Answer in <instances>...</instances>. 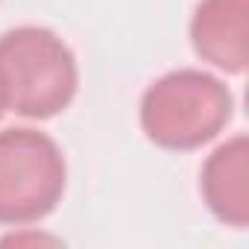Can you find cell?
Instances as JSON below:
<instances>
[{
	"mask_svg": "<svg viewBox=\"0 0 249 249\" xmlns=\"http://www.w3.org/2000/svg\"><path fill=\"white\" fill-rule=\"evenodd\" d=\"M9 108V100H6V85H3V76H0V117Z\"/></svg>",
	"mask_w": 249,
	"mask_h": 249,
	"instance_id": "cell-6",
	"label": "cell"
},
{
	"mask_svg": "<svg viewBox=\"0 0 249 249\" xmlns=\"http://www.w3.org/2000/svg\"><path fill=\"white\" fill-rule=\"evenodd\" d=\"M231 91L205 71H173L156 79L141 100V126L156 147L196 150L214 141L231 120Z\"/></svg>",
	"mask_w": 249,
	"mask_h": 249,
	"instance_id": "cell-1",
	"label": "cell"
},
{
	"mask_svg": "<svg viewBox=\"0 0 249 249\" xmlns=\"http://www.w3.org/2000/svg\"><path fill=\"white\" fill-rule=\"evenodd\" d=\"M68 167L56 141L38 129L0 132V226L44 220L65 194Z\"/></svg>",
	"mask_w": 249,
	"mask_h": 249,
	"instance_id": "cell-3",
	"label": "cell"
},
{
	"mask_svg": "<svg viewBox=\"0 0 249 249\" xmlns=\"http://www.w3.org/2000/svg\"><path fill=\"white\" fill-rule=\"evenodd\" d=\"M191 41L202 62L243 73L249 65V0H202L191 21Z\"/></svg>",
	"mask_w": 249,
	"mask_h": 249,
	"instance_id": "cell-4",
	"label": "cell"
},
{
	"mask_svg": "<svg viewBox=\"0 0 249 249\" xmlns=\"http://www.w3.org/2000/svg\"><path fill=\"white\" fill-rule=\"evenodd\" d=\"M199 191L208 205V211L231 226L246 229L249 226V141L246 135H237L226 144H220L199 173Z\"/></svg>",
	"mask_w": 249,
	"mask_h": 249,
	"instance_id": "cell-5",
	"label": "cell"
},
{
	"mask_svg": "<svg viewBox=\"0 0 249 249\" xmlns=\"http://www.w3.org/2000/svg\"><path fill=\"white\" fill-rule=\"evenodd\" d=\"M0 76L9 108L33 120L65 111L79 88L71 47L44 27H15L0 36Z\"/></svg>",
	"mask_w": 249,
	"mask_h": 249,
	"instance_id": "cell-2",
	"label": "cell"
}]
</instances>
